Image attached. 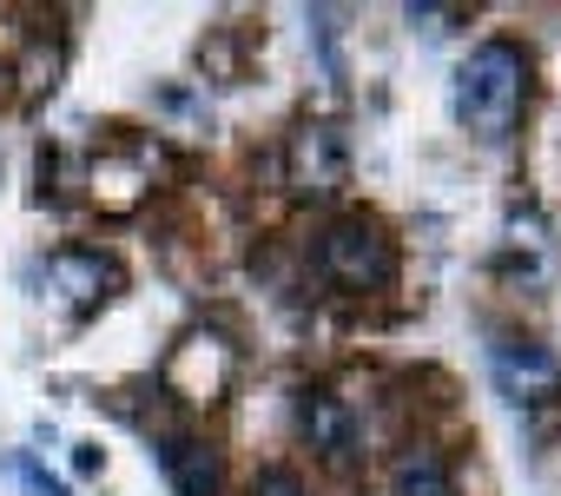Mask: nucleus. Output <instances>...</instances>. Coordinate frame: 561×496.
I'll use <instances>...</instances> for the list:
<instances>
[{"label": "nucleus", "mask_w": 561, "mask_h": 496, "mask_svg": "<svg viewBox=\"0 0 561 496\" xmlns=\"http://www.w3.org/2000/svg\"><path fill=\"white\" fill-rule=\"evenodd\" d=\"M495 364H502V377H508L515 391H522V384L554 391V377H561V371H554V358H548V351H528V345H522V351H515V345H502V351H495Z\"/></svg>", "instance_id": "7"}, {"label": "nucleus", "mask_w": 561, "mask_h": 496, "mask_svg": "<svg viewBox=\"0 0 561 496\" xmlns=\"http://www.w3.org/2000/svg\"><path fill=\"white\" fill-rule=\"evenodd\" d=\"M522 100H528V60L515 41H482L462 74H456V120L476 133V139H508L515 120H522Z\"/></svg>", "instance_id": "1"}, {"label": "nucleus", "mask_w": 561, "mask_h": 496, "mask_svg": "<svg viewBox=\"0 0 561 496\" xmlns=\"http://www.w3.org/2000/svg\"><path fill=\"white\" fill-rule=\"evenodd\" d=\"M47 272H54V285H60L73 305H100V298L119 285V266L100 259V252H54Z\"/></svg>", "instance_id": "6"}, {"label": "nucleus", "mask_w": 561, "mask_h": 496, "mask_svg": "<svg viewBox=\"0 0 561 496\" xmlns=\"http://www.w3.org/2000/svg\"><path fill=\"white\" fill-rule=\"evenodd\" d=\"M397 496H449V476H443L436 450H403V463H397Z\"/></svg>", "instance_id": "8"}, {"label": "nucleus", "mask_w": 561, "mask_h": 496, "mask_svg": "<svg viewBox=\"0 0 561 496\" xmlns=\"http://www.w3.org/2000/svg\"><path fill=\"white\" fill-rule=\"evenodd\" d=\"M298 424H305L311 450H324V456H351V443H357V424H351L344 397H331V391H305L298 397Z\"/></svg>", "instance_id": "5"}, {"label": "nucleus", "mask_w": 561, "mask_h": 496, "mask_svg": "<svg viewBox=\"0 0 561 496\" xmlns=\"http://www.w3.org/2000/svg\"><path fill=\"white\" fill-rule=\"evenodd\" d=\"M14 470H21V483H27L34 496H67V483H54L47 470H34V463H14Z\"/></svg>", "instance_id": "10"}, {"label": "nucleus", "mask_w": 561, "mask_h": 496, "mask_svg": "<svg viewBox=\"0 0 561 496\" xmlns=\"http://www.w3.org/2000/svg\"><path fill=\"white\" fill-rule=\"evenodd\" d=\"M251 496H311V489H305V476H298V470H285V463H264V470L251 476Z\"/></svg>", "instance_id": "9"}, {"label": "nucleus", "mask_w": 561, "mask_h": 496, "mask_svg": "<svg viewBox=\"0 0 561 496\" xmlns=\"http://www.w3.org/2000/svg\"><path fill=\"white\" fill-rule=\"evenodd\" d=\"M324 272L344 285V292H377L397 279V245L377 218L364 212H344L331 232H324Z\"/></svg>", "instance_id": "2"}, {"label": "nucleus", "mask_w": 561, "mask_h": 496, "mask_svg": "<svg viewBox=\"0 0 561 496\" xmlns=\"http://www.w3.org/2000/svg\"><path fill=\"white\" fill-rule=\"evenodd\" d=\"M159 470H165V483L179 489V496H218V450L205 443V437H165L159 443Z\"/></svg>", "instance_id": "3"}, {"label": "nucleus", "mask_w": 561, "mask_h": 496, "mask_svg": "<svg viewBox=\"0 0 561 496\" xmlns=\"http://www.w3.org/2000/svg\"><path fill=\"white\" fill-rule=\"evenodd\" d=\"M291 179L305 192H337L344 185V139L337 126H305L298 146H291Z\"/></svg>", "instance_id": "4"}]
</instances>
